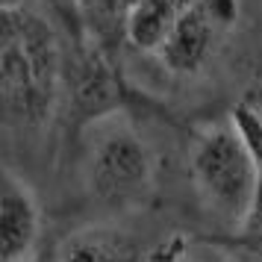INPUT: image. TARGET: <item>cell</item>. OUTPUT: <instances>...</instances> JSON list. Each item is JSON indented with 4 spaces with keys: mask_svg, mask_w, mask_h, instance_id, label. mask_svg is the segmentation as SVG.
Masks as SVG:
<instances>
[{
    "mask_svg": "<svg viewBox=\"0 0 262 262\" xmlns=\"http://www.w3.org/2000/svg\"><path fill=\"white\" fill-rule=\"evenodd\" d=\"M62 92V45L45 15L6 0L0 9V100L15 127L50 121Z\"/></svg>",
    "mask_w": 262,
    "mask_h": 262,
    "instance_id": "obj_1",
    "label": "cell"
},
{
    "mask_svg": "<svg viewBox=\"0 0 262 262\" xmlns=\"http://www.w3.org/2000/svg\"><path fill=\"white\" fill-rule=\"evenodd\" d=\"M262 165L242 142L236 127L215 124L191 144V177L203 203L233 224H245L256 203Z\"/></svg>",
    "mask_w": 262,
    "mask_h": 262,
    "instance_id": "obj_2",
    "label": "cell"
},
{
    "mask_svg": "<svg viewBox=\"0 0 262 262\" xmlns=\"http://www.w3.org/2000/svg\"><path fill=\"white\" fill-rule=\"evenodd\" d=\"M85 154V180L100 203L112 209L139 206L154 183V159L127 121L100 118Z\"/></svg>",
    "mask_w": 262,
    "mask_h": 262,
    "instance_id": "obj_3",
    "label": "cell"
},
{
    "mask_svg": "<svg viewBox=\"0 0 262 262\" xmlns=\"http://www.w3.org/2000/svg\"><path fill=\"white\" fill-rule=\"evenodd\" d=\"M238 21V0H191L174 21L162 48L159 62L171 74L201 71L218 36Z\"/></svg>",
    "mask_w": 262,
    "mask_h": 262,
    "instance_id": "obj_4",
    "label": "cell"
},
{
    "mask_svg": "<svg viewBox=\"0 0 262 262\" xmlns=\"http://www.w3.org/2000/svg\"><path fill=\"white\" fill-rule=\"evenodd\" d=\"M41 233V212L33 189L15 171H3L0 186V256L3 262H30Z\"/></svg>",
    "mask_w": 262,
    "mask_h": 262,
    "instance_id": "obj_5",
    "label": "cell"
},
{
    "mask_svg": "<svg viewBox=\"0 0 262 262\" xmlns=\"http://www.w3.org/2000/svg\"><path fill=\"white\" fill-rule=\"evenodd\" d=\"M59 262H139V250L127 233L112 227H85L65 238L56 250Z\"/></svg>",
    "mask_w": 262,
    "mask_h": 262,
    "instance_id": "obj_6",
    "label": "cell"
},
{
    "mask_svg": "<svg viewBox=\"0 0 262 262\" xmlns=\"http://www.w3.org/2000/svg\"><path fill=\"white\" fill-rule=\"evenodd\" d=\"M189 3L191 0H130V12L124 21L127 41L139 50L156 53Z\"/></svg>",
    "mask_w": 262,
    "mask_h": 262,
    "instance_id": "obj_7",
    "label": "cell"
},
{
    "mask_svg": "<svg viewBox=\"0 0 262 262\" xmlns=\"http://www.w3.org/2000/svg\"><path fill=\"white\" fill-rule=\"evenodd\" d=\"M230 124L236 127V133L242 136V142L250 147V154L256 156V162L262 165V115L253 106L242 103L230 112Z\"/></svg>",
    "mask_w": 262,
    "mask_h": 262,
    "instance_id": "obj_8",
    "label": "cell"
},
{
    "mask_svg": "<svg viewBox=\"0 0 262 262\" xmlns=\"http://www.w3.org/2000/svg\"><path fill=\"white\" fill-rule=\"evenodd\" d=\"M30 262H59V256H56V253H38V256H33Z\"/></svg>",
    "mask_w": 262,
    "mask_h": 262,
    "instance_id": "obj_9",
    "label": "cell"
},
{
    "mask_svg": "<svg viewBox=\"0 0 262 262\" xmlns=\"http://www.w3.org/2000/svg\"><path fill=\"white\" fill-rule=\"evenodd\" d=\"M174 262H198V259H189V256L183 253V256H177V259H174Z\"/></svg>",
    "mask_w": 262,
    "mask_h": 262,
    "instance_id": "obj_10",
    "label": "cell"
}]
</instances>
